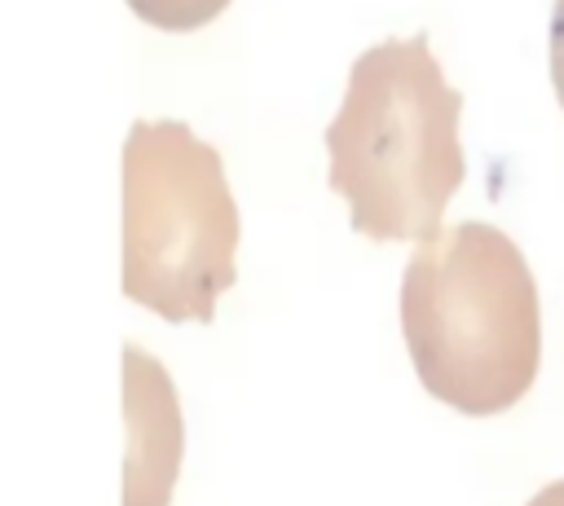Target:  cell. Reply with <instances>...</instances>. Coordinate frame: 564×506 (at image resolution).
Returning <instances> with one entry per match:
<instances>
[{
  "label": "cell",
  "mask_w": 564,
  "mask_h": 506,
  "mask_svg": "<svg viewBox=\"0 0 564 506\" xmlns=\"http://www.w3.org/2000/svg\"><path fill=\"white\" fill-rule=\"evenodd\" d=\"M546 62H551V88L564 110V0L551 4V26H546Z\"/></svg>",
  "instance_id": "obj_6"
},
{
  "label": "cell",
  "mask_w": 564,
  "mask_h": 506,
  "mask_svg": "<svg viewBox=\"0 0 564 506\" xmlns=\"http://www.w3.org/2000/svg\"><path fill=\"white\" fill-rule=\"evenodd\" d=\"M238 277L225 158L181 119H132L119 150V290L163 321L216 317Z\"/></svg>",
  "instance_id": "obj_3"
},
{
  "label": "cell",
  "mask_w": 564,
  "mask_h": 506,
  "mask_svg": "<svg viewBox=\"0 0 564 506\" xmlns=\"http://www.w3.org/2000/svg\"><path fill=\"white\" fill-rule=\"evenodd\" d=\"M119 396H123V488L119 506H167L185 453V422L172 374L145 348L123 343L119 352Z\"/></svg>",
  "instance_id": "obj_4"
},
{
  "label": "cell",
  "mask_w": 564,
  "mask_h": 506,
  "mask_svg": "<svg viewBox=\"0 0 564 506\" xmlns=\"http://www.w3.org/2000/svg\"><path fill=\"white\" fill-rule=\"evenodd\" d=\"M529 506H564V480H555V484L538 488V493L529 497Z\"/></svg>",
  "instance_id": "obj_7"
},
{
  "label": "cell",
  "mask_w": 564,
  "mask_h": 506,
  "mask_svg": "<svg viewBox=\"0 0 564 506\" xmlns=\"http://www.w3.org/2000/svg\"><path fill=\"white\" fill-rule=\"evenodd\" d=\"M401 334L441 405L489 418L538 378L542 304L524 251L489 220L441 224L401 273Z\"/></svg>",
  "instance_id": "obj_2"
},
{
  "label": "cell",
  "mask_w": 564,
  "mask_h": 506,
  "mask_svg": "<svg viewBox=\"0 0 564 506\" xmlns=\"http://www.w3.org/2000/svg\"><path fill=\"white\" fill-rule=\"evenodd\" d=\"M463 92L427 35H392L357 53L344 101L326 123V185L370 242H423L441 229L467 176L458 136Z\"/></svg>",
  "instance_id": "obj_1"
},
{
  "label": "cell",
  "mask_w": 564,
  "mask_h": 506,
  "mask_svg": "<svg viewBox=\"0 0 564 506\" xmlns=\"http://www.w3.org/2000/svg\"><path fill=\"white\" fill-rule=\"evenodd\" d=\"M234 0H128V9L145 22V26H159V31H172V35H185V31H198L207 22H216Z\"/></svg>",
  "instance_id": "obj_5"
}]
</instances>
